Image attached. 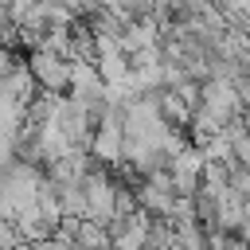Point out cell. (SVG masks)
I'll use <instances>...</instances> for the list:
<instances>
[{"label": "cell", "instance_id": "obj_1", "mask_svg": "<svg viewBox=\"0 0 250 250\" xmlns=\"http://www.w3.org/2000/svg\"><path fill=\"white\" fill-rule=\"evenodd\" d=\"M82 191H86V219L109 227V219L117 215V180L109 176V168L94 160L82 176Z\"/></svg>", "mask_w": 250, "mask_h": 250}, {"label": "cell", "instance_id": "obj_2", "mask_svg": "<svg viewBox=\"0 0 250 250\" xmlns=\"http://www.w3.org/2000/svg\"><path fill=\"white\" fill-rule=\"evenodd\" d=\"M66 98H74L94 121H102L105 109H109V86L102 82L94 62H70V90H66Z\"/></svg>", "mask_w": 250, "mask_h": 250}, {"label": "cell", "instance_id": "obj_3", "mask_svg": "<svg viewBox=\"0 0 250 250\" xmlns=\"http://www.w3.org/2000/svg\"><path fill=\"white\" fill-rule=\"evenodd\" d=\"M23 66H27V74H31V82H35V90L39 94H51V98H62L66 90H70V62L62 59V55H51V51H31L27 59H23Z\"/></svg>", "mask_w": 250, "mask_h": 250}, {"label": "cell", "instance_id": "obj_4", "mask_svg": "<svg viewBox=\"0 0 250 250\" xmlns=\"http://www.w3.org/2000/svg\"><path fill=\"white\" fill-rule=\"evenodd\" d=\"M168 180H172V191L180 199H191L203 184V152L195 145H184L176 156H172V168H168Z\"/></svg>", "mask_w": 250, "mask_h": 250}, {"label": "cell", "instance_id": "obj_5", "mask_svg": "<svg viewBox=\"0 0 250 250\" xmlns=\"http://www.w3.org/2000/svg\"><path fill=\"white\" fill-rule=\"evenodd\" d=\"M74 246H78V250H109L113 242H109L105 227H98V223L82 219V223H78V234H74Z\"/></svg>", "mask_w": 250, "mask_h": 250}, {"label": "cell", "instance_id": "obj_6", "mask_svg": "<svg viewBox=\"0 0 250 250\" xmlns=\"http://www.w3.org/2000/svg\"><path fill=\"white\" fill-rule=\"evenodd\" d=\"M20 66H23V59H20L12 47H0V82H8V78L20 70Z\"/></svg>", "mask_w": 250, "mask_h": 250}, {"label": "cell", "instance_id": "obj_7", "mask_svg": "<svg viewBox=\"0 0 250 250\" xmlns=\"http://www.w3.org/2000/svg\"><path fill=\"white\" fill-rule=\"evenodd\" d=\"M109 250H117V246H109Z\"/></svg>", "mask_w": 250, "mask_h": 250}]
</instances>
